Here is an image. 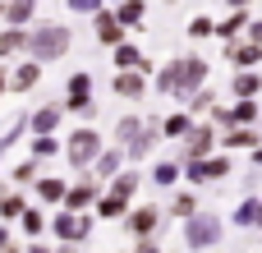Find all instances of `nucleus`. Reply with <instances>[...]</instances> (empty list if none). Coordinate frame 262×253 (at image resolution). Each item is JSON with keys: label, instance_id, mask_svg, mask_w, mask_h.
<instances>
[{"label": "nucleus", "instance_id": "32", "mask_svg": "<svg viewBox=\"0 0 262 253\" xmlns=\"http://www.w3.org/2000/svg\"><path fill=\"white\" fill-rule=\"evenodd\" d=\"M115 18H120V23H124V28H138V23H143V0H124V5H120V14H115Z\"/></svg>", "mask_w": 262, "mask_h": 253}, {"label": "nucleus", "instance_id": "9", "mask_svg": "<svg viewBox=\"0 0 262 253\" xmlns=\"http://www.w3.org/2000/svg\"><path fill=\"white\" fill-rule=\"evenodd\" d=\"M97 194H101L97 180H78V184H64V198H60V203H64L69 212H83V207L97 203Z\"/></svg>", "mask_w": 262, "mask_h": 253}, {"label": "nucleus", "instance_id": "18", "mask_svg": "<svg viewBox=\"0 0 262 253\" xmlns=\"http://www.w3.org/2000/svg\"><path fill=\"white\" fill-rule=\"evenodd\" d=\"M226 55H230V65H235V69H253V65L262 60V41H249V46H230Z\"/></svg>", "mask_w": 262, "mask_h": 253}, {"label": "nucleus", "instance_id": "12", "mask_svg": "<svg viewBox=\"0 0 262 253\" xmlns=\"http://www.w3.org/2000/svg\"><path fill=\"white\" fill-rule=\"evenodd\" d=\"M106 194H111L115 203H124V207H129V203H134V194H138V171H115Z\"/></svg>", "mask_w": 262, "mask_h": 253}, {"label": "nucleus", "instance_id": "38", "mask_svg": "<svg viewBox=\"0 0 262 253\" xmlns=\"http://www.w3.org/2000/svg\"><path fill=\"white\" fill-rule=\"evenodd\" d=\"M37 166H41V161H37V157H28L23 166H14V180H18V184H32V180H37Z\"/></svg>", "mask_w": 262, "mask_h": 253}, {"label": "nucleus", "instance_id": "44", "mask_svg": "<svg viewBox=\"0 0 262 253\" xmlns=\"http://www.w3.org/2000/svg\"><path fill=\"white\" fill-rule=\"evenodd\" d=\"M28 253H51V249L46 244H28Z\"/></svg>", "mask_w": 262, "mask_h": 253}, {"label": "nucleus", "instance_id": "39", "mask_svg": "<svg viewBox=\"0 0 262 253\" xmlns=\"http://www.w3.org/2000/svg\"><path fill=\"white\" fill-rule=\"evenodd\" d=\"M69 9H74V14H97L101 0H69Z\"/></svg>", "mask_w": 262, "mask_h": 253}, {"label": "nucleus", "instance_id": "4", "mask_svg": "<svg viewBox=\"0 0 262 253\" xmlns=\"http://www.w3.org/2000/svg\"><path fill=\"white\" fill-rule=\"evenodd\" d=\"M180 175H189V184H212V180H226L230 175V157H193L180 166Z\"/></svg>", "mask_w": 262, "mask_h": 253}, {"label": "nucleus", "instance_id": "11", "mask_svg": "<svg viewBox=\"0 0 262 253\" xmlns=\"http://www.w3.org/2000/svg\"><path fill=\"white\" fill-rule=\"evenodd\" d=\"M212 143H216V129H212V124H189V134H184V152H189V161H193V157H207Z\"/></svg>", "mask_w": 262, "mask_h": 253}, {"label": "nucleus", "instance_id": "15", "mask_svg": "<svg viewBox=\"0 0 262 253\" xmlns=\"http://www.w3.org/2000/svg\"><path fill=\"white\" fill-rule=\"evenodd\" d=\"M60 115H64V106H60V101H46L41 111H32V115H28V124H32L37 134H51V129L60 124Z\"/></svg>", "mask_w": 262, "mask_h": 253}, {"label": "nucleus", "instance_id": "41", "mask_svg": "<svg viewBox=\"0 0 262 253\" xmlns=\"http://www.w3.org/2000/svg\"><path fill=\"white\" fill-rule=\"evenodd\" d=\"M207 32H212L207 18H193V23H189V37H207Z\"/></svg>", "mask_w": 262, "mask_h": 253}, {"label": "nucleus", "instance_id": "33", "mask_svg": "<svg viewBox=\"0 0 262 253\" xmlns=\"http://www.w3.org/2000/svg\"><path fill=\"white\" fill-rule=\"evenodd\" d=\"M55 152H60V143H55L51 134H37V138H32V157H37V161H46V157H55Z\"/></svg>", "mask_w": 262, "mask_h": 253}, {"label": "nucleus", "instance_id": "1", "mask_svg": "<svg viewBox=\"0 0 262 253\" xmlns=\"http://www.w3.org/2000/svg\"><path fill=\"white\" fill-rule=\"evenodd\" d=\"M69 41H74V32L69 28H60V23H51V28H37L32 37H28V55L37 60V65H51V60H60V55H69Z\"/></svg>", "mask_w": 262, "mask_h": 253}, {"label": "nucleus", "instance_id": "19", "mask_svg": "<svg viewBox=\"0 0 262 253\" xmlns=\"http://www.w3.org/2000/svg\"><path fill=\"white\" fill-rule=\"evenodd\" d=\"M157 97H180V60H170L157 74Z\"/></svg>", "mask_w": 262, "mask_h": 253}, {"label": "nucleus", "instance_id": "46", "mask_svg": "<svg viewBox=\"0 0 262 253\" xmlns=\"http://www.w3.org/2000/svg\"><path fill=\"white\" fill-rule=\"evenodd\" d=\"M5 244H9V230H5V226H0V249H5Z\"/></svg>", "mask_w": 262, "mask_h": 253}, {"label": "nucleus", "instance_id": "37", "mask_svg": "<svg viewBox=\"0 0 262 253\" xmlns=\"http://www.w3.org/2000/svg\"><path fill=\"white\" fill-rule=\"evenodd\" d=\"M18 221H23V230H28V235H41V230H46V217H41V212H28V207H23V212H18Z\"/></svg>", "mask_w": 262, "mask_h": 253}, {"label": "nucleus", "instance_id": "49", "mask_svg": "<svg viewBox=\"0 0 262 253\" xmlns=\"http://www.w3.org/2000/svg\"><path fill=\"white\" fill-rule=\"evenodd\" d=\"M0 253H18V249H14V244H5V249H0Z\"/></svg>", "mask_w": 262, "mask_h": 253}, {"label": "nucleus", "instance_id": "40", "mask_svg": "<svg viewBox=\"0 0 262 253\" xmlns=\"http://www.w3.org/2000/svg\"><path fill=\"white\" fill-rule=\"evenodd\" d=\"M134 253H161V244H157V235H143V240L134 244Z\"/></svg>", "mask_w": 262, "mask_h": 253}, {"label": "nucleus", "instance_id": "21", "mask_svg": "<svg viewBox=\"0 0 262 253\" xmlns=\"http://www.w3.org/2000/svg\"><path fill=\"white\" fill-rule=\"evenodd\" d=\"M92 166H97V175H106V180H111V175H115V171L124 166V152H120V147H101Z\"/></svg>", "mask_w": 262, "mask_h": 253}, {"label": "nucleus", "instance_id": "26", "mask_svg": "<svg viewBox=\"0 0 262 253\" xmlns=\"http://www.w3.org/2000/svg\"><path fill=\"white\" fill-rule=\"evenodd\" d=\"M37 194H41V203H60V198H64V180H55V175H37Z\"/></svg>", "mask_w": 262, "mask_h": 253}, {"label": "nucleus", "instance_id": "36", "mask_svg": "<svg viewBox=\"0 0 262 253\" xmlns=\"http://www.w3.org/2000/svg\"><path fill=\"white\" fill-rule=\"evenodd\" d=\"M138 129H143V120H138V115H124V120L115 124V143H129Z\"/></svg>", "mask_w": 262, "mask_h": 253}, {"label": "nucleus", "instance_id": "28", "mask_svg": "<svg viewBox=\"0 0 262 253\" xmlns=\"http://www.w3.org/2000/svg\"><path fill=\"white\" fill-rule=\"evenodd\" d=\"M258 207H262V198H253V194H249V198L235 207V217H230V221H235V226H258Z\"/></svg>", "mask_w": 262, "mask_h": 253}, {"label": "nucleus", "instance_id": "29", "mask_svg": "<svg viewBox=\"0 0 262 253\" xmlns=\"http://www.w3.org/2000/svg\"><path fill=\"white\" fill-rule=\"evenodd\" d=\"M0 18H5V23H14V28H18V23H28V18H32V0H14V5H5V9H0Z\"/></svg>", "mask_w": 262, "mask_h": 253}, {"label": "nucleus", "instance_id": "6", "mask_svg": "<svg viewBox=\"0 0 262 253\" xmlns=\"http://www.w3.org/2000/svg\"><path fill=\"white\" fill-rule=\"evenodd\" d=\"M124 226H129V235H134V240H143V235H157V230H161V212H157V203L124 212Z\"/></svg>", "mask_w": 262, "mask_h": 253}, {"label": "nucleus", "instance_id": "3", "mask_svg": "<svg viewBox=\"0 0 262 253\" xmlns=\"http://www.w3.org/2000/svg\"><path fill=\"white\" fill-rule=\"evenodd\" d=\"M97 152H101V134H97V129H74L69 143H64V157H69V166H78V171L92 166Z\"/></svg>", "mask_w": 262, "mask_h": 253}, {"label": "nucleus", "instance_id": "23", "mask_svg": "<svg viewBox=\"0 0 262 253\" xmlns=\"http://www.w3.org/2000/svg\"><path fill=\"white\" fill-rule=\"evenodd\" d=\"M120 28H124V23H120L115 14H101V9H97V37H101L106 46H115V41H120Z\"/></svg>", "mask_w": 262, "mask_h": 253}, {"label": "nucleus", "instance_id": "27", "mask_svg": "<svg viewBox=\"0 0 262 253\" xmlns=\"http://www.w3.org/2000/svg\"><path fill=\"white\" fill-rule=\"evenodd\" d=\"M23 46H28V32H18V28L9 23V28L0 32V55H18Z\"/></svg>", "mask_w": 262, "mask_h": 253}, {"label": "nucleus", "instance_id": "8", "mask_svg": "<svg viewBox=\"0 0 262 253\" xmlns=\"http://www.w3.org/2000/svg\"><path fill=\"white\" fill-rule=\"evenodd\" d=\"M115 97H129V101L147 97V74L143 69H115Z\"/></svg>", "mask_w": 262, "mask_h": 253}, {"label": "nucleus", "instance_id": "2", "mask_svg": "<svg viewBox=\"0 0 262 253\" xmlns=\"http://www.w3.org/2000/svg\"><path fill=\"white\" fill-rule=\"evenodd\" d=\"M216 240H221V217H216V212H193V217H184V244L193 253L212 249Z\"/></svg>", "mask_w": 262, "mask_h": 253}, {"label": "nucleus", "instance_id": "42", "mask_svg": "<svg viewBox=\"0 0 262 253\" xmlns=\"http://www.w3.org/2000/svg\"><path fill=\"white\" fill-rule=\"evenodd\" d=\"M253 166L262 171V143H253Z\"/></svg>", "mask_w": 262, "mask_h": 253}, {"label": "nucleus", "instance_id": "34", "mask_svg": "<svg viewBox=\"0 0 262 253\" xmlns=\"http://www.w3.org/2000/svg\"><path fill=\"white\" fill-rule=\"evenodd\" d=\"M170 212H175V217H193V212H198V198L184 189V194H175V198H170Z\"/></svg>", "mask_w": 262, "mask_h": 253}, {"label": "nucleus", "instance_id": "16", "mask_svg": "<svg viewBox=\"0 0 262 253\" xmlns=\"http://www.w3.org/2000/svg\"><path fill=\"white\" fill-rule=\"evenodd\" d=\"M221 143L235 152V147H253V143H262V134L253 129V124H230V129L221 134Z\"/></svg>", "mask_w": 262, "mask_h": 253}, {"label": "nucleus", "instance_id": "22", "mask_svg": "<svg viewBox=\"0 0 262 253\" xmlns=\"http://www.w3.org/2000/svg\"><path fill=\"white\" fill-rule=\"evenodd\" d=\"M230 92H235V97H258V92H262V78L253 74V69H244V74L230 78Z\"/></svg>", "mask_w": 262, "mask_h": 253}, {"label": "nucleus", "instance_id": "47", "mask_svg": "<svg viewBox=\"0 0 262 253\" xmlns=\"http://www.w3.org/2000/svg\"><path fill=\"white\" fill-rule=\"evenodd\" d=\"M5 88H9V74H5V69H0V92H5Z\"/></svg>", "mask_w": 262, "mask_h": 253}, {"label": "nucleus", "instance_id": "10", "mask_svg": "<svg viewBox=\"0 0 262 253\" xmlns=\"http://www.w3.org/2000/svg\"><path fill=\"white\" fill-rule=\"evenodd\" d=\"M203 83H207V60H198V55L180 60V97H189V92L203 88Z\"/></svg>", "mask_w": 262, "mask_h": 253}, {"label": "nucleus", "instance_id": "17", "mask_svg": "<svg viewBox=\"0 0 262 253\" xmlns=\"http://www.w3.org/2000/svg\"><path fill=\"white\" fill-rule=\"evenodd\" d=\"M37 83H41V65H37V60L18 65V69H14V78H9V88H14V92H32Z\"/></svg>", "mask_w": 262, "mask_h": 253}, {"label": "nucleus", "instance_id": "30", "mask_svg": "<svg viewBox=\"0 0 262 253\" xmlns=\"http://www.w3.org/2000/svg\"><path fill=\"white\" fill-rule=\"evenodd\" d=\"M216 106V92L212 88H193L189 92V115H203V111H212Z\"/></svg>", "mask_w": 262, "mask_h": 253}, {"label": "nucleus", "instance_id": "45", "mask_svg": "<svg viewBox=\"0 0 262 253\" xmlns=\"http://www.w3.org/2000/svg\"><path fill=\"white\" fill-rule=\"evenodd\" d=\"M253 41H262V18H258V23H253Z\"/></svg>", "mask_w": 262, "mask_h": 253}, {"label": "nucleus", "instance_id": "14", "mask_svg": "<svg viewBox=\"0 0 262 253\" xmlns=\"http://www.w3.org/2000/svg\"><path fill=\"white\" fill-rule=\"evenodd\" d=\"M115 69H143V74H152V60H143V51L129 46V41H115Z\"/></svg>", "mask_w": 262, "mask_h": 253}, {"label": "nucleus", "instance_id": "43", "mask_svg": "<svg viewBox=\"0 0 262 253\" xmlns=\"http://www.w3.org/2000/svg\"><path fill=\"white\" fill-rule=\"evenodd\" d=\"M51 253H78V244H60V249H51Z\"/></svg>", "mask_w": 262, "mask_h": 253}, {"label": "nucleus", "instance_id": "20", "mask_svg": "<svg viewBox=\"0 0 262 253\" xmlns=\"http://www.w3.org/2000/svg\"><path fill=\"white\" fill-rule=\"evenodd\" d=\"M230 111V124H258V101L253 97H239L235 106H226Z\"/></svg>", "mask_w": 262, "mask_h": 253}, {"label": "nucleus", "instance_id": "7", "mask_svg": "<svg viewBox=\"0 0 262 253\" xmlns=\"http://www.w3.org/2000/svg\"><path fill=\"white\" fill-rule=\"evenodd\" d=\"M64 111L92 115V74H74V78H69V101H64Z\"/></svg>", "mask_w": 262, "mask_h": 253}, {"label": "nucleus", "instance_id": "35", "mask_svg": "<svg viewBox=\"0 0 262 253\" xmlns=\"http://www.w3.org/2000/svg\"><path fill=\"white\" fill-rule=\"evenodd\" d=\"M244 18H249V14L239 9V14H230V18H221V23H212V32H221V37H235V32L244 28Z\"/></svg>", "mask_w": 262, "mask_h": 253}, {"label": "nucleus", "instance_id": "13", "mask_svg": "<svg viewBox=\"0 0 262 253\" xmlns=\"http://www.w3.org/2000/svg\"><path fill=\"white\" fill-rule=\"evenodd\" d=\"M157 138H161V129H157V120H152V124H143V129H138L124 147H129V157H134V161H143V157L157 147Z\"/></svg>", "mask_w": 262, "mask_h": 253}, {"label": "nucleus", "instance_id": "5", "mask_svg": "<svg viewBox=\"0 0 262 253\" xmlns=\"http://www.w3.org/2000/svg\"><path fill=\"white\" fill-rule=\"evenodd\" d=\"M51 230H55L64 244H83V240L92 235V217H88V212H69V207H64V212L51 221Z\"/></svg>", "mask_w": 262, "mask_h": 253}, {"label": "nucleus", "instance_id": "24", "mask_svg": "<svg viewBox=\"0 0 262 253\" xmlns=\"http://www.w3.org/2000/svg\"><path fill=\"white\" fill-rule=\"evenodd\" d=\"M189 124H193V115H189V111H180V115L161 120L157 129H161V138H184V134H189Z\"/></svg>", "mask_w": 262, "mask_h": 253}, {"label": "nucleus", "instance_id": "25", "mask_svg": "<svg viewBox=\"0 0 262 253\" xmlns=\"http://www.w3.org/2000/svg\"><path fill=\"white\" fill-rule=\"evenodd\" d=\"M175 180H180V161H157L152 166V184L157 189H170Z\"/></svg>", "mask_w": 262, "mask_h": 253}, {"label": "nucleus", "instance_id": "31", "mask_svg": "<svg viewBox=\"0 0 262 253\" xmlns=\"http://www.w3.org/2000/svg\"><path fill=\"white\" fill-rule=\"evenodd\" d=\"M18 212H23V194L0 189V217H5V221H18Z\"/></svg>", "mask_w": 262, "mask_h": 253}, {"label": "nucleus", "instance_id": "48", "mask_svg": "<svg viewBox=\"0 0 262 253\" xmlns=\"http://www.w3.org/2000/svg\"><path fill=\"white\" fill-rule=\"evenodd\" d=\"M230 5H235V9H244V5H249V0H230Z\"/></svg>", "mask_w": 262, "mask_h": 253}]
</instances>
